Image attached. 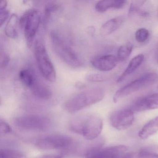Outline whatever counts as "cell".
<instances>
[{
	"label": "cell",
	"mask_w": 158,
	"mask_h": 158,
	"mask_svg": "<svg viewBox=\"0 0 158 158\" xmlns=\"http://www.w3.org/2000/svg\"><path fill=\"white\" fill-rule=\"evenodd\" d=\"M158 132V116L147 123L139 130L138 135L142 139H147Z\"/></svg>",
	"instance_id": "17"
},
{
	"label": "cell",
	"mask_w": 158,
	"mask_h": 158,
	"mask_svg": "<svg viewBox=\"0 0 158 158\" xmlns=\"http://www.w3.org/2000/svg\"><path fill=\"white\" fill-rule=\"evenodd\" d=\"M133 48V45L130 42H128L120 47L117 53L118 61L123 62L127 60L131 55Z\"/></svg>",
	"instance_id": "22"
},
{
	"label": "cell",
	"mask_w": 158,
	"mask_h": 158,
	"mask_svg": "<svg viewBox=\"0 0 158 158\" xmlns=\"http://www.w3.org/2000/svg\"><path fill=\"white\" fill-rule=\"evenodd\" d=\"M19 77L22 83L29 89L32 87L38 78L33 70L29 68H25L21 70Z\"/></svg>",
	"instance_id": "19"
},
{
	"label": "cell",
	"mask_w": 158,
	"mask_h": 158,
	"mask_svg": "<svg viewBox=\"0 0 158 158\" xmlns=\"http://www.w3.org/2000/svg\"><path fill=\"white\" fill-rule=\"evenodd\" d=\"M36 158H63L62 156L60 155L56 154H46V155H41Z\"/></svg>",
	"instance_id": "30"
},
{
	"label": "cell",
	"mask_w": 158,
	"mask_h": 158,
	"mask_svg": "<svg viewBox=\"0 0 158 158\" xmlns=\"http://www.w3.org/2000/svg\"><path fill=\"white\" fill-rule=\"evenodd\" d=\"M144 60V55L139 54L133 58L129 62L127 67L117 80V83H121L133 74L141 65Z\"/></svg>",
	"instance_id": "14"
},
{
	"label": "cell",
	"mask_w": 158,
	"mask_h": 158,
	"mask_svg": "<svg viewBox=\"0 0 158 158\" xmlns=\"http://www.w3.org/2000/svg\"><path fill=\"white\" fill-rule=\"evenodd\" d=\"M25 155L18 151L6 149H2L0 151V158H25Z\"/></svg>",
	"instance_id": "23"
},
{
	"label": "cell",
	"mask_w": 158,
	"mask_h": 158,
	"mask_svg": "<svg viewBox=\"0 0 158 158\" xmlns=\"http://www.w3.org/2000/svg\"><path fill=\"white\" fill-rule=\"evenodd\" d=\"M7 6V2L6 1H2L0 3V10H6Z\"/></svg>",
	"instance_id": "31"
},
{
	"label": "cell",
	"mask_w": 158,
	"mask_h": 158,
	"mask_svg": "<svg viewBox=\"0 0 158 158\" xmlns=\"http://www.w3.org/2000/svg\"><path fill=\"white\" fill-rule=\"evenodd\" d=\"M29 89L33 96L39 99L47 100L52 96V92L49 88L38 78Z\"/></svg>",
	"instance_id": "13"
},
{
	"label": "cell",
	"mask_w": 158,
	"mask_h": 158,
	"mask_svg": "<svg viewBox=\"0 0 158 158\" xmlns=\"http://www.w3.org/2000/svg\"><path fill=\"white\" fill-rule=\"evenodd\" d=\"M85 158H133V154L128 147L117 145L98 149L88 154Z\"/></svg>",
	"instance_id": "9"
},
{
	"label": "cell",
	"mask_w": 158,
	"mask_h": 158,
	"mask_svg": "<svg viewBox=\"0 0 158 158\" xmlns=\"http://www.w3.org/2000/svg\"><path fill=\"white\" fill-rule=\"evenodd\" d=\"M138 156L139 158H158V145L142 148L139 152Z\"/></svg>",
	"instance_id": "21"
},
{
	"label": "cell",
	"mask_w": 158,
	"mask_h": 158,
	"mask_svg": "<svg viewBox=\"0 0 158 158\" xmlns=\"http://www.w3.org/2000/svg\"><path fill=\"white\" fill-rule=\"evenodd\" d=\"M12 132V128L9 124L6 122L1 120L0 121V134L1 135H6Z\"/></svg>",
	"instance_id": "27"
},
{
	"label": "cell",
	"mask_w": 158,
	"mask_h": 158,
	"mask_svg": "<svg viewBox=\"0 0 158 158\" xmlns=\"http://www.w3.org/2000/svg\"><path fill=\"white\" fill-rule=\"evenodd\" d=\"M156 60H157V63L158 64V51L157 52V55H156Z\"/></svg>",
	"instance_id": "33"
},
{
	"label": "cell",
	"mask_w": 158,
	"mask_h": 158,
	"mask_svg": "<svg viewBox=\"0 0 158 158\" xmlns=\"http://www.w3.org/2000/svg\"><path fill=\"white\" fill-rule=\"evenodd\" d=\"M124 22L123 16H120L110 19L104 23L100 29L101 35L103 36L111 35L119 29Z\"/></svg>",
	"instance_id": "15"
},
{
	"label": "cell",
	"mask_w": 158,
	"mask_h": 158,
	"mask_svg": "<svg viewBox=\"0 0 158 158\" xmlns=\"http://www.w3.org/2000/svg\"><path fill=\"white\" fill-rule=\"evenodd\" d=\"M85 79L90 83H100L106 80V77L103 75L100 74H90L86 76Z\"/></svg>",
	"instance_id": "25"
},
{
	"label": "cell",
	"mask_w": 158,
	"mask_h": 158,
	"mask_svg": "<svg viewBox=\"0 0 158 158\" xmlns=\"http://www.w3.org/2000/svg\"><path fill=\"white\" fill-rule=\"evenodd\" d=\"M129 108L134 113L158 109V93L151 94L139 99Z\"/></svg>",
	"instance_id": "11"
},
{
	"label": "cell",
	"mask_w": 158,
	"mask_h": 158,
	"mask_svg": "<svg viewBox=\"0 0 158 158\" xmlns=\"http://www.w3.org/2000/svg\"><path fill=\"white\" fill-rule=\"evenodd\" d=\"M127 1L102 0L97 2L95 6L96 11L99 13H104L109 9H122L126 4Z\"/></svg>",
	"instance_id": "16"
},
{
	"label": "cell",
	"mask_w": 158,
	"mask_h": 158,
	"mask_svg": "<svg viewBox=\"0 0 158 158\" xmlns=\"http://www.w3.org/2000/svg\"><path fill=\"white\" fill-rule=\"evenodd\" d=\"M14 122L15 125L22 130L39 132L48 130L51 124L48 117L36 114L18 116L15 119Z\"/></svg>",
	"instance_id": "7"
},
{
	"label": "cell",
	"mask_w": 158,
	"mask_h": 158,
	"mask_svg": "<svg viewBox=\"0 0 158 158\" xmlns=\"http://www.w3.org/2000/svg\"><path fill=\"white\" fill-rule=\"evenodd\" d=\"M18 18L17 15L13 14L9 18L5 28V33L6 35L10 38H17L18 36Z\"/></svg>",
	"instance_id": "18"
},
{
	"label": "cell",
	"mask_w": 158,
	"mask_h": 158,
	"mask_svg": "<svg viewBox=\"0 0 158 158\" xmlns=\"http://www.w3.org/2000/svg\"><path fill=\"white\" fill-rule=\"evenodd\" d=\"M134 120V113L130 108L116 111L110 117L112 126L118 130H125L129 128L133 124Z\"/></svg>",
	"instance_id": "10"
},
{
	"label": "cell",
	"mask_w": 158,
	"mask_h": 158,
	"mask_svg": "<svg viewBox=\"0 0 158 158\" xmlns=\"http://www.w3.org/2000/svg\"><path fill=\"white\" fill-rule=\"evenodd\" d=\"M34 54L39 70L42 76L52 83L56 81V73L54 65L47 52L43 41L37 39L34 44Z\"/></svg>",
	"instance_id": "4"
},
{
	"label": "cell",
	"mask_w": 158,
	"mask_h": 158,
	"mask_svg": "<svg viewBox=\"0 0 158 158\" xmlns=\"http://www.w3.org/2000/svg\"><path fill=\"white\" fill-rule=\"evenodd\" d=\"M149 32L145 28L138 29L135 34V38L139 43H142L147 41L149 37Z\"/></svg>",
	"instance_id": "24"
},
{
	"label": "cell",
	"mask_w": 158,
	"mask_h": 158,
	"mask_svg": "<svg viewBox=\"0 0 158 158\" xmlns=\"http://www.w3.org/2000/svg\"><path fill=\"white\" fill-rule=\"evenodd\" d=\"M73 140L71 137L63 135H51L39 139L35 146L42 150H56L66 149L71 147Z\"/></svg>",
	"instance_id": "8"
},
{
	"label": "cell",
	"mask_w": 158,
	"mask_h": 158,
	"mask_svg": "<svg viewBox=\"0 0 158 158\" xmlns=\"http://www.w3.org/2000/svg\"><path fill=\"white\" fill-rule=\"evenodd\" d=\"M50 38L54 52L63 62L73 68L82 66V62L77 54L58 33L52 32Z\"/></svg>",
	"instance_id": "3"
},
{
	"label": "cell",
	"mask_w": 158,
	"mask_h": 158,
	"mask_svg": "<svg viewBox=\"0 0 158 158\" xmlns=\"http://www.w3.org/2000/svg\"><path fill=\"white\" fill-rule=\"evenodd\" d=\"M105 91L99 87L93 88L79 92L70 98L64 104L68 112L73 113L99 102L105 96Z\"/></svg>",
	"instance_id": "2"
},
{
	"label": "cell",
	"mask_w": 158,
	"mask_h": 158,
	"mask_svg": "<svg viewBox=\"0 0 158 158\" xmlns=\"http://www.w3.org/2000/svg\"><path fill=\"white\" fill-rule=\"evenodd\" d=\"M41 22V15L38 10L29 9L22 15L19 25L23 30L27 45L31 48Z\"/></svg>",
	"instance_id": "5"
},
{
	"label": "cell",
	"mask_w": 158,
	"mask_h": 158,
	"mask_svg": "<svg viewBox=\"0 0 158 158\" xmlns=\"http://www.w3.org/2000/svg\"><path fill=\"white\" fill-rule=\"evenodd\" d=\"M71 131L83 136L87 140H93L98 138L102 127L103 121L98 115H81L71 120L69 125Z\"/></svg>",
	"instance_id": "1"
},
{
	"label": "cell",
	"mask_w": 158,
	"mask_h": 158,
	"mask_svg": "<svg viewBox=\"0 0 158 158\" xmlns=\"http://www.w3.org/2000/svg\"><path fill=\"white\" fill-rule=\"evenodd\" d=\"M10 61V58L9 55L5 52H3V53L2 52L1 54V61H0L1 68L6 67L8 65Z\"/></svg>",
	"instance_id": "28"
},
{
	"label": "cell",
	"mask_w": 158,
	"mask_h": 158,
	"mask_svg": "<svg viewBox=\"0 0 158 158\" xmlns=\"http://www.w3.org/2000/svg\"><path fill=\"white\" fill-rule=\"evenodd\" d=\"M59 8V5L55 3H51L46 6L45 10V14H44V20L45 21H48L52 13L57 10Z\"/></svg>",
	"instance_id": "26"
},
{
	"label": "cell",
	"mask_w": 158,
	"mask_h": 158,
	"mask_svg": "<svg viewBox=\"0 0 158 158\" xmlns=\"http://www.w3.org/2000/svg\"><path fill=\"white\" fill-rule=\"evenodd\" d=\"M9 11L7 10H0V26H2V25L6 22L8 19L9 15Z\"/></svg>",
	"instance_id": "29"
},
{
	"label": "cell",
	"mask_w": 158,
	"mask_h": 158,
	"mask_svg": "<svg viewBox=\"0 0 158 158\" xmlns=\"http://www.w3.org/2000/svg\"><path fill=\"white\" fill-rule=\"evenodd\" d=\"M158 79V74L156 73L144 74L116 91L113 97V101L116 103L126 96L152 85Z\"/></svg>",
	"instance_id": "6"
},
{
	"label": "cell",
	"mask_w": 158,
	"mask_h": 158,
	"mask_svg": "<svg viewBox=\"0 0 158 158\" xmlns=\"http://www.w3.org/2000/svg\"><path fill=\"white\" fill-rule=\"evenodd\" d=\"M145 1H135L130 4L128 14L130 15H137L139 16L147 18L150 15L148 12L141 10L140 7L145 2Z\"/></svg>",
	"instance_id": "20"
},
{
	"label": "cell",
	"mask_w": 158,
	"mask_h": 158,
	"mask_svg": "<svg viewBox=\"0 0 158 158\" xmlns=\"http://www.w3.org/2000/svg\"><path fill=\"white\" fill-rule=\"evenodd\" d=\"M118 59L114 55L105 54L93 58L91 61L93 67L101 72H108L114 69L117 64Z\"/></svg>",
	"instance_id": "12"
},
{
	"label": "cell",
	"mask_w": 158,
	"mask_h": 158,
	"mask_svg": "<svg viewBox=\"0 0 158 158\" xmlns=\"http://www.w3.org/2000/svg\"><path fill=\"white\" fill-rule=\"evenodd\" d=\"M95 28L93 27H89L87 29L88 33L89 35H92L95 33Z\"/></svg>",
	"instance_id": "32"
}]
</instances>
